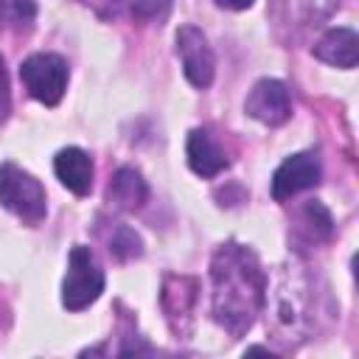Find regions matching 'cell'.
Here are the masks:
<instances>
[{
  "mask_svg": "<svg viewBox=\"0 0 359 359\" xmlns=\"http://www.w3.org/2000/svg\"><path fill=\"white\" fill-rule=\"evenodd\" d=\"M146 196H149L146 180L140 177L137 168H129V165L118 168L107 185V202L115 210H137V208H143Z\"/></svg>",
  "mask_w": 359,
  "mask_h": 359,
  "instance_id": "7c38bea8",
  "label": "cell"
},
{
  "mask_svg": "<svg viewBox=\"0 0 359 359\" xmlns=\"http://www.w3.org/2000/svg\"><path fill=\"white\" fill-rule=\"evenodd\" d=\"M67 62L56 53H34L20 65L25 90L45 107H56L67 90Z\"/></svg>",
  "mask_w": 359,
  "mask_h": 359,
  "instance_id": "277c9868",
  "label": "cell"
},
{
  "mask_svg": "<svg viewBox=\"0 0 359 359\" xmlns=\"http://www.w3.org/2000/svg\"><path fill=\"white\" fill-rule=\"evenodd\" d=\"M244 109L250 118L266 123V126H280L289 121L292 115V98H289V87L278 79H261L255 81V87L250 90Z\"/></svg>",
  "mask_w": 359,
  "mask_h": 359,
  "instance_id": "52a82bcc",
  "label": "cell"
},
{
  "mask_svg": "<svg viewBox=\"0 0 359 359\" xmlns=\"http://www.w3.org/2000/svg\"><path fill=\"white\" fill-rule=\"evenodd\" d=\"M185 154H188V165L194 174L210 180L216 174H222L227 165H230V157L227 151L213 140V135L208 129H194L188 135V143H185Z\"/></svg>",
  "mask_w": 359,
  "mask_h": 359,
  "instance_id": "9c48e42d",
  "label": "cell"
},
{
  "mask_svg": "<svg viewBox=\"0 0 359 359\" xmlns=\"http://www.w3.org/2000/svg\"><path fill=\"white\" fill-rule=\"evenodd\" d=\"M303 219H306V224H309V236H311L314 241H325V238H331V233H334V219H331V213L325 210L323 202L309 199V202L303 205Z\"/></svg>",
  "mask_w": 359,
  "mask_h": 359,
  "instance_id": "2e32d148",
  "label": "cell"
},
{
  "mask_svg": "<svg viewBox=\"0 0 359 359\" xmlns=\"http://www.w3.org/2000/svg\"><path fill=\"white\" fill-rule=\"evenodd\" d=\"M34 17H36L34 0H11V20H14L20 28H31Z\"/></svg>",
  "mask_w": 359,
  "mask_h": 359,
  "instance_id": "e0dca14e",
  "label": "cell"
},
{
  "mask_svg": "<svg viewBox=\"0 0 359 359\" xmlns=\"http://www.w3.org/2000/svg\"><path fill=\"white\" fill-rule=\"evenodd\" d=\"M3 20H6V0H0V28H3Z\"/></svg>",
  "mask_w": 359,
  "mask_h": 359,
  "instance_id": "ffe728a7",
  "label": "cell"
},
{
  "mask_svg": "<svg viewBox=\"0 0 359 359\" xmlns=\"http://www.w3.org/2000/svg\"><path fill=\"white\" fill-rule=\"evenodd\" d=\"M132 20L140 22H163L171 11V0H115Z\"/></svg>",
  "mask_w": 359,
  "mask_h": 359,
  "instance_id": "9a60e30c",
  "label": "cell"
},
{
  "mask_svg": "<svg viewBox=\"0 0 359 359\" xmlns=\"http://www.w3.org/2000/svg\"><path fill=\"white\" fill-rule=\"evenodd\" d=\"M53 171H56L59 182L67 191H73L76 196H87L90 194V188H93V171L95 168H93V160H90V154L84 149H79V146L62 149L56 154V160H53Z\"/></svg>",
  "mask_w": 359,
  "mask_h": 359,
  "instance_id": "30bf717a",
  "label": "cell"
},
{
  "mask_svg": "<svg viewBox=\"0 0 359 359\" xmlns=\"http://www.w3.org/2000/svg\"><path fill=\"white\" fill-rule=\"evenodd\" d=\"M196 292H199V283L188 275H165V280H163L160 303H163V311H165L171 331L180 337H185L191 331Z\"/></svg>",
  "mask_w": 359,
  "mask_h": 359,
  "instance_id": "ba28073f",
  "label": "cell"
},
{
  "mask_svg": "<svg viewBox=\"0 0 359 359\" xmlns=\"http://www.w3.org/2000/svg\"><path fill=\"white\" fill-rule=\"evenodd\" d=\"M104 292V269L95 252L84 244H76L67 255V275L62 283V306L67 311H81L95 303Z\"/></svg>",
  "mask_w": 359,
  "mask_h": 359,
  "instance_id": "7a4b0ae2",
  "label": "cell"
},
{
  "mask_svg": "<svg viewBox=\"0 0 359 359\" xmlns=\"http://www.w3.org/2000/svg\"><path fill=\"white\" fill-rule=\"evenodd\" d=\"M303 311H306V309H303L300 280H294V278H292V286H289V280H286V289H280V292H278V303H275V314H272L275 328L283 334V337H278V339L292 342V334H297V328H300V325H303V320H306V314H303Z\"/></svg>",
  "mask_w": 359,
  "mask_h": 359,
  "instance_id": "4fadbf2b",
  "label": "cell"
},
{
  "mask_svg": "<svg viewBox=\"0 0 359 359\" xmlns=\"http://www.w3.org/2000/svg\"><path fill=\"white\" fill-rule=\"evenodd\" d=\"M222 8H227V11H244V8H250L252 6V0H216Z\"/></svg>",
  "mask_w": 359,
  "mask_h": 359,
  "instance_id": "d6986e66",
  "label": "cell"
},
{
  "mask_svg": "<svg viewBox=\"0 0 359 359\" xmlns=\"http://www.w3.org/2000/svg\"><path fill=\"white\" fill-rule=\"evenodd\" d=\"M104 241H107V250L115 261H132V258L143 255L140 236L123 222H109V230L104 233Z\"/></svg>",
  "mask_w": 359,
  "mask_h": 359,
  "instance_id": "5bb4252c",
  "label": "cell"
},
{
  "mask_svg": "<svg viewBox=\"0 0 359 359\" xmlns=\"http://www.w3.org/2000/svg\"><path fill=\"white\" fill-rule=\"evenodd\" d=\"M11 107V95H8V73H6V62L0 56V121H6Z\"/></svg>",
  "mask_w": 359,
  "mask_h": 359,
  "instance_id": "ac0fdd59",
  "label": "cell"
},
{
  "mask_svg": "<svg viewBox=\"0 0 359 359\" xmlns=\"http://www.w3.org/2000/svg\"><path fill=\"white\" fill-rule=\"evenodd\" d=\"M0 205L28 224H36L48 213L42 182L14 163L0 165Z\"/></svg>",
  "mask_w": 359,
  "mask_h": 359,
  "instance_id": "3957f363",
  "label": "cell"
},
{
  "mask_svg": "<svg viewBox=\"0 0 359 359\" xmlns=\"http://www.w3.org/2000/svg\"><path fill=\"white\" fill-rule=\"evenodd\" d=\"M213 283V320L230 334L244 337L261 309L266 306V272L261 269L258 255L238 244L227 241L213 252L210 261Z\"/></svg>",
  "mask_w": 359,
  "mask_h": 359,
  "instance_id": "6da1fadb",
  "label": "cell"
},
{
  "mask_svg": "<svg viewBox=\"0 0 359 359\" xmlns=\"http://www.w3.org/2000/svg\"><path fill=\"white\" fill-rule=\"evenodd\" d=\"M311 53L325 65L351 70L356 67V59H359V36L353 28H331L317 39Z\"/></svg>",
  "mask_w": 359,
  "mask_h": 359,
  "instance_id": "8fae6325",
  "label": "cell"
},
{
  "mask_svg": "<svg viewBox=\"0 0 359 359\" xmlns=\"http://www.w3.org/2000/svg\"><path fill=\"white\" fill-rule=\"evenodd\" d=\"M177 53L182 62L185 79L199 90L210 87L213 73H216V59H213V50L208 45V36L196 25H182L177 31Z\"/></svg>",
  "mask_w": 359,
  "mask_h": 359,
  "instance_id": "5b68a950",
  "label": "cell"
},
{
  "mask_svg": "<svg viewBox=\"0 0 359 359\" xmlns=\"http://www.w3.org/2000/svg\"><path fill=\"white\" fill-rule=\"evenodd\" d=\"M320 177H323V168H320V157L314 151L292 154L272 174V199L275 202H286L294 194L320 185Z\"/></svg>",
  "mask_w": 359,
  "mask_h": 359,
  "instance_id": "8992f818",
  "label": "cell"
}]
</instances>
